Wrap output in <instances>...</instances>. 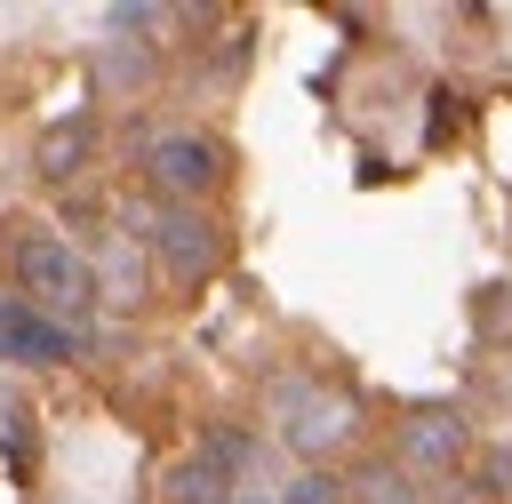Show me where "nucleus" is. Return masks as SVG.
Masks as SVG:
<instances>
[{
  "mask_svg": "<svg viewBox=\"0 0 512 504\" xmlns=\"http://www.w3.org/2000/svg\"><path fill=\"white\" fill-rule=\"evenodd\" d=\"M272 424H280V440H288L304 464H320V456H336V448L360 432V400H352L344 384L288 376V384H272Z\"/></svg>",
  "mask_w": 512,
  "mask_h": 504,
  "instance_id": "obj_1",
  "label": "nucleus"
},
{
  "mask_svg": "<svg viewBox=\"0 0 512 504\" xmlns=\"http://www.w3.org/2000/svg\"><path fill=\"white\" fill-rule=\"evenodd\" d=\"M16 280H24L32 312H48V320H80V312L96 304V272H88V256L64 248L56 232H24V240H16Z\"/></svg>",
  "mask_w": 512,
  "mask_h": 504,
  "instance_id": "obj_2",
  "label": "nucleus"
},
{
  "mask_svg": "<svg viewBox=\"0 0 512 504\" xmlns=\"http://www.w3.org/2000/svg\"><path fill=\"white\" fill-rule=\"evenodd\" d=\"M144 176H152V192H160V200L200 208V200L224 184V144H216V136H200V128H168V136H152Z\"/></svg>",
  "mask_w": 512,
  "mask_h": 504,
  "instance_id": "obj_3",
  "label": "nucleus"
},
{
  "mask_svg": "<svg viewBox=\"0 0 512 504\" xmlns=\"http://www.w3.org/2000/svg\"><path fill=\"white\" fill-rule=\"evenodd\" d=\"M144 248L160 256V272H168V280H208V272H216V256H224V232H216V216L160 200V208L144 216Z\"/></svg>",
  "mask_w": 512,
  "mask_h": 504,
  "instance_id": "obj_4",
  "label": "nucleus"
},
{
  "mask_svg": "<svg viewBox=\"0 0 512 504\" xmlns=\"http://www.w3.org/2000/svg\"><path fill=\"white\" fill-rule=\"evenodd\" d=\"M472 448V424L456 408H408L400 416V464L408 472H456Z\"/></svg>",
  "mask_w": 512,
  "mask_h": 504,
  "instance_id": "obj_5",
  "label": "nucleus"
},
{
  "mask_svg": "<svg viewBox=\"0 0 512 504\" xmlns=\"http://www.w3.org/2000/svg\"><path fill=\"white\" fill-rule=\"evenodd\" d=\"M72 352H80V336H72L64 320H48V312H32V304H8V360L56 368V360H72Z\"/></svg>",
  "mask_w": 512,
  "mask_h": 504,
  "instance_id": "obj_6",
  "label": "nucleus"
},
{
  "mask_svg": "<svg viewBox=\"0 0 512 504\" xmlns=\"http://www.w3.org/2000/svg\"><path fill=\"white\" fill-rule=\"evenodd\" d=\"M160 496H168V504H240L232 472H224V464H208V456H184V464H168Z\"/></svg>",
  "mask_w": 512,
  "mask_h": 504,
  "instance_id": "obj_7",
  "label": "nucleus"
},
{
  "mask_svg": "<svg viewBox=\"0 0 512 504\" xmlns=\"http://www.w3.org/2000/svg\"><path fill=\"white\" fill-rule=\"evenodd\" d=\"M344 496H352V504H424V488H416V472H408L400 456H368V464L344 480Z\"/></svg>",
  "mask_w": 512,
  "mask_h": 504,
  "instance_id": "obj_8",
  "label": "nucleus"
},
{
  "mask_svg": "<svg viewBox=\"0 0 512 504\" xmlns=\"http://www.w3.org/2000/svg\"><path fill=\"white\" fill-rule=\"evenodd\" d=\"M88 144H96V120L80 112V120H56V128H40V176H80V160H88Z\"/></svg>",
  "mask_w": 512,
  "mask_h": 504,
  "instance_id": "obj_9",
  "label": "nucleus"
},
{
  "mask_svg": "<svg viewBox=\"0 0 512 504\" xmlns=\"http://www.w3.org/2000/svg\"><path fill=\"white\" fill-rule=\"evenodd\" d=\"M280 504H352V496H344V480H336V472L304 464V472H296V480L280 488Z\"/></svg>",
  "mask_w": 512,
  "mask_h": 504,
  "instance_id": "obj_10",
  "label": "nucleus"
},
{
  "mask_svg": "<svg viewBox=\"0 0 512 504\" xmlns=\"http://www.w3.org/2000/svg\"><path fill=\"white\" fill-rule=\"evenodd\" d=\"M480 488H488V496H512V448H496V456H488V472H480Z\"/></svg>",
  "mask_w": 512,
  "mask_h": 504,
  "instance_id": "obj_11",
  "label": "nucleus"
},
{
  "mask_svg": "<svg viewBox=\"0 0 512 504\" xmlns=\"http://www.w3.org/2000/svg\"><path fill=\"white\" fill-rule=\"evenodd\" d=\"M0 360H8V304H0Z\"/></svg>",
  "mask_w": 512,
  "mask_h": 504,
  "instance_id": "obj_12",
  "label": "nucleus"
},
{
  "mask_svg": "<svg viewBox=\"0 0 512 504\" xmlns=\"http://www.w3.org/2000/svg\"><path fill=\"white\" fill-rule=\"evenodd\" d=\"M240 504H256V496H240Z\"/></svg>",
  "mask_w": 512,
  "mask_h": 504,
  "instance_id": "obj_13",
  "label": "nucleus"
}]
</instances>
